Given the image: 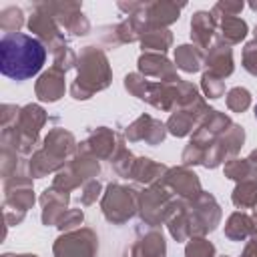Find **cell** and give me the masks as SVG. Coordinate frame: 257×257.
Returning <instances> with one entry per match:
<instances>
[{
    "instance_id": "1",
    "label": "cell",
    "mask_w": 257,
    "mask_h": 257,
    "mask_svg": "<svg viewBox=\"0 0 257 257\" xmlns=\"http://www.w3.org/2000/svg\"><path fill=\"white\" fill-rule=\"evenodd\" d=\"M46 60L42 42L22 32L4 34L0 40V72L12 80H26L40 72Z\"/></svg>"
},
{
    "instance_id": "2",
    "label": "cell",
    "mask_w": 257,
    "mask_h": 257,
    "mask_svg": "<svg viewBox=\"0 0 257 257\" xmlns=\"http://www.w3.org/2000/svg\"><path fill=\"white\" fill-rule=\"evenodd\" d=\"M253 112H255V118H257V102H255V108H253Z\"/></svg>"
}]
</instances>
